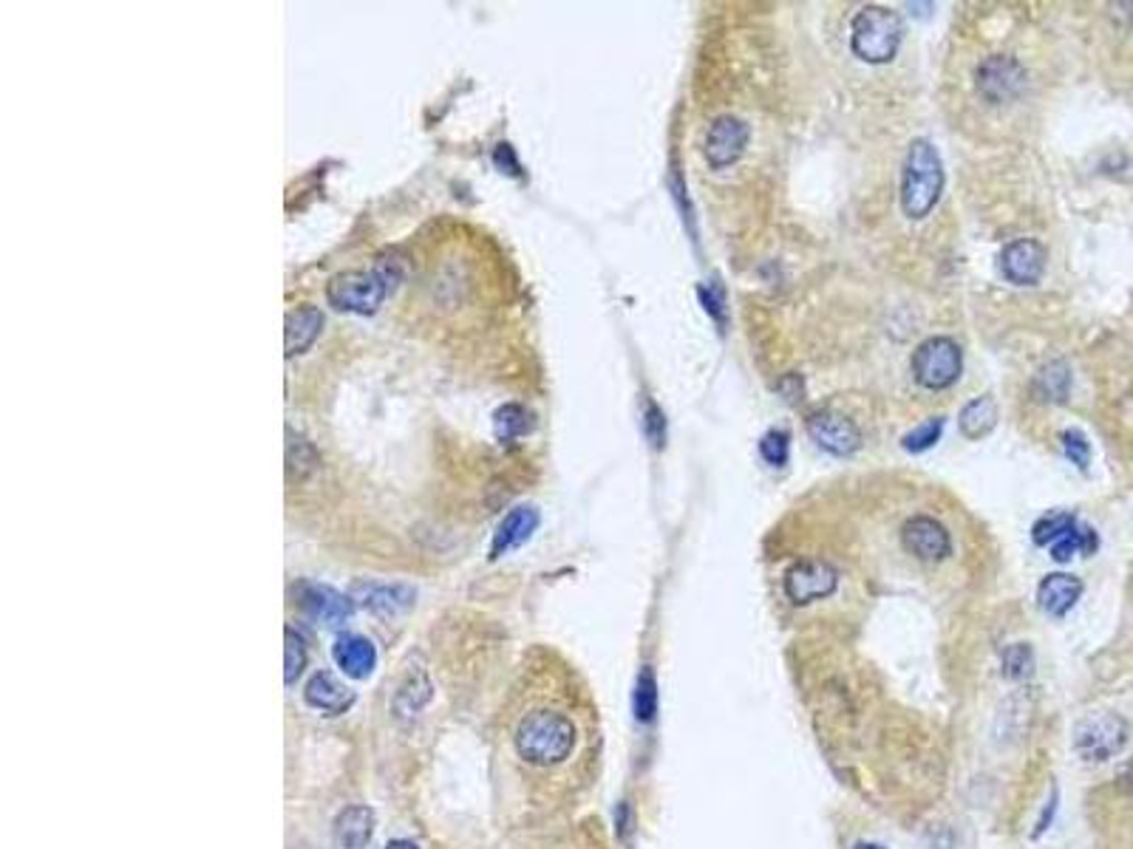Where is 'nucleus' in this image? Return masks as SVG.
<instances>
[{
    "label": "nucleus",
    "mask_w": 1133,
    "mask_h": 849,
    "mask_svg": "<svg viewBox=\"0 0 1133 849\" xmlns=\"http://www.w3.org/2000/svg\"><path fill=\"white\" fill-rule=\"evenodd\" d=\"M575 748V728L564 714L555 710H533L524 716L517 730V754L524 761L550 767L564 761Z\"/></svg>",
    "instance_id": "f257e3e1"
},
{
    "label": "nucleus",
    "mask_w": 1133,
    "mask_h": 849,
    "mask_svg": "<svg viewBox=\"0 0 1133 849\" xmlns=\"http://www.w3.org/2000/svg\"><path fill=\"white\" fill-rule=\"evenodd\" d=\"M943 187V165L932 142L916 140L910 145L905 162V176H901V207L907 218L930 216L941 198Z\"/></svg>",
    "instance_id": "f03ea898"
},
{
    "label": "nucleus",
    "mask_w": 1133,
    "mask_h": 849,
    "mask_svg": "<svg viewBox=\"0 0 1133 849\" xmlns=\"http://www.w3.org/2000/svg\"><path fill=\"white\" fill-rule=\"evenodd\" d=\"M905 38V23L892 9L865 7L850 23V49L859 60L872 65L890 63Z\"/></svg>",
    "instance_id": "7ed1b4c3"
},
{
    "label": "nucleus",
    "mask_w": 1133,
    "mask_h": 849,
    "mask_svg": "<svg viewBox=\"0 0 1133 849\" xmlns=\"http://www.w3.org/2000/svg\"><path fill=\"white\" fill-rule=\"evenodd\" d=\"M397 273L386 264H380L377 269H369V273H360V269H351V273L335 275L326 286V298L335 309L351 311V315H375L380 309V304L386 300V295L395 286Z\"/></svg>",
    "instance_id": "20e7f679"
},
{
    "label": "nucleus",
    "mask_w": 1133,
    "mask_h": 849,
    "mask_svg": "<svg viewBox=\"0 0 1133 849\" xmlns=\"http://www.w3.org/2000/svg\"><path fill=\"white\" fill-rule=\"evenodd\" d=\"M963 355L961 346L949 337H930L912 355V375L916 382L930 391H943L961 377Z\"/></svg>",
    "instance_id": "39448f33"
},
{
    "label": "nucleus",
    "mask_w": 1133,
    "mask_h": 849,
    "mask_svg": "<svg viewBox=\"0 0 1133 849\" xmlns=\"http://www.w3.org/2000/svg\"><path fill=\"white\" fill-rule=\"evenodd\" d=\"M1127 745V723L1116 714L1085 716L1074 730V750L1085 761H1109Z\"/></svg>",
    "instance_id": "423d86ee"
},
{
    "label": "nucleus",
    "mask_w": 1133,
    "mask_h": 849,
    "mask_svg": "<svg viewBox=\"0 0 1133 849\" xmlns=\"http://www.w3.org/2000/svg\"><path fill=\"white\" fill-rule=\"evenodd\" d=\"M839 586V572L828 561H799L785 572V595L796 606L825 601Z\"/></svg>",
    "instance_id": "0eeeda50"
},
{
    "label": "nucleus",
    "mask_w": 1133,
    "mask_h": 849,
    "mask_svg": "<svg viewBox=\"0 0 1133 849\" xmlns=\"http://www.w3.org/2000/svg\"><path fill=\"white\" fill-rule=\"evenodd\" d=\"M901 541H905V550L923 564H936L952 552V539H949L947 526L932 515H912L901 530Z\"/></svg>",
    "instance_id": "6e6552de"
},
{
    "label": "nucleus",
    "mask_w": 1133,
    "mask_h": 849,
    "mask_svg": "<svg viewBox=\"0 0 1133 849\" xmlns=\"http://www.w3.org/2000/svg\"><path fill=\"white\" fill-rule=\"evenodd\" d=\"M808 433L821 450H828L834 457H850L854 450H859L861 433L854 424V419L841 417L836 411H814L808 417Z\"/></svg>",
    "instance_id": "1a4fd4ad"
},
{
    "label": "nucleus",
    "mask_w": 1133,
    "mask_h": 849,
    "mask_svg": "<svg viewBox=\"0 0 1133 849\" xmlns=\"http://www.w3.org/2000/svg\"><path fill=\"white\" fill-rule=\"evenodd\" d=\"M1025 71L1014 58L994 54L987 58L978 69V89L989 102H1009L1023 91Z\"/></svg>",
    "instance_id": "9d476101"
},
{
    "label": "nucleus",
    "mask_w": 1133,
    "mask_h": 849,
    "mask_svg": "<svg viewBox=\"0 0 1133 849\" xmlns=\"http://www.w3.org/2000/svg\"><path fill=\"white\" fill-rule=\"evenodd\" d=\"M745 145H748V125L737 116L726 114L717 116V120L708 125L706 134V158L712 167H728L734 165L739 156L745 153Z\"/></svg>",
    "instance_id": "9b49d317"
},
{
    "label": "nucleus",
    "mask_w": 1133,
    "mask_h": 849,
    "mask_svg": "<svg viewBox=\"0 0 1133 849\" xmlns=\"http://www.w3.org/2000/svg\"><path fill=\"white\" fill-rule=\"evenodd\" d=\"M1000 269L1014 286H1034L1043 278L1045 249L1032 238H1018L1000 253Z\"/></svg>",
    "instance_id": "f8f14e48"
},
{
    "label": "nucleus",
    "mask_w": 1133,
    "mask_h": 849,
    "mask_svg": "<svg viewBox=\"0 0 1133 849\" xmlns=\"http://www.w3.org/2000/svg\"><path fill=\"white\" fill-rule=\"evenodd\" d=\"M298 603L306 615L318 623H326V626H340L355 612L351 597L340 595V592L329 590V586H318V583H304L298 590Z\"/></svg>",
    "instance_id": "ddd939ff"
},
{
    "label": "nucleus",
    "mask_w": 1133,
    "mask_h": 849,
    "mask_svg": "<svg viewBox=\"0 0 1133 849\" xmlns=\"http://www.w3.org/2000/svg\"><path fill=\"white\" fill-rule=\"evenodd\" d=\"M535 526H539V510L533 504H519V508L510 510L491 541V559L497 561L508 555V552L519 550L522 544H528L530 535L535 533Z\"/></svg>",
    "instance_id": "4468645a"
},
{
    "label": "nucleus",
    "mask_w": 1133,
    "mask_h": 849,
    "mask_svg": "<svg viewBox=\"0 0 1133 849\" xmlns=\"http://www.w3.org/2000/svg\"><path fill=\"white\" fill-rule=\"evenodd\" d=\"M1080 597H1083V581L1074 575H1065V572L1045 575L1038 586L1040 608H1043L1045 615H1051V617L1069 615Z\"/></svg>",
    "instance_id": "2eb2a0df"
},
{
    "label": "nucleus",
    "mask_w": 1133,
    "mask_h": 849,
    "mask_svg": "<svg viewBox=\"0 0 1133 849\" xmlns=\"http://www.w3.org/2000/svg\"><path fill=\"white\" fill-rule=\"evenodd\" d=\"M304 697H306V703L313 705V708L324 710V714H329V716L346 714V710L355 705V692H351V688H346V685L329 672L315 674V677L306 683Z\"/></svg>",
    "instance_id": "dca6fc26"
},
{
    "label": "nucleus",
    "mask_w": 1133,
    "mask_h": 849,
    "mask_svg": "<svg viewBox=\"0 0 1133 849\" xmlns=\"http://www.w3.org/2000/svg\"><path fill=\"white\" fill-rule=\"evenodd\" d=\"M335 663L351 679H366L377 666V652L364 634H340L335 643Z\"/></svg>",
    "instance_id": "f3484780"
},
{
    "label": "nucleus",
    "mask_w": 1133,
    "mask_h": 849,
    "mask_svg": "<svg viewBox=\"0 0 1133 849\" xmlns=\"http://www.w3.org/2000/svg\"><path fill=\"white\" fill-rule=\"evenodd\" d=\"M355 597L377 615H400L415 603V590H408L402 583H360Z\"/></svg>",
    "instance_id": "a211bd4d"
},
{
    "label": "nucleus",
    "mask_w": 1133,
    "mask_h": 849,
    "mask_svg": "<svg viewBox=\"0 0 1133 849\" xmlns=\"http://www.w3.org/2000/svg\"><path fill=\"white\" fill-rule=\"evenodd\" d=\"M320 326H324V315H320L318 306H300V309L289 311L287 329H284V349H287V357L304 355V351L318 340Z\"/></svg>",
    "instance_id": "6ab92c4d"
},
{
    "label": "nucleus",
    "mask_w": 1133,
    "mask_h": 849,
    "mask_svg": "<svg viewBox=\"0 0 1133 849\" xmlns=\"http://www.w3.org/2000/svg\"><path fill=\"white\" fill-rule=\"evenodd\" d=\"M375 832V812L364 805H351L335 818V841L344 849H364Z\"/></svg>",
    "instance_id": "aec40b11"
},
{
    "label": "nucleus",
    "mask_w": 1133,
    "mask_h": 849,
    "mask_svg": "<svg viewBox=\"0 0 1133 849\" xmlns=\"http://www.w3.org/2000/svg\"><path fill=\"white\" fill-rule=\"evenodd\" d=\"M958 424H961V433L967 439H981L992 433V428L998 424V406H994L992 397H978V400L967 402L961 417H958Z\"/></svg>",
    "instance_id": "412c9836"
},
{
    "label": "nucleus",
    "mask_w": 1133,
    "mask_h": 849,
    "mask_svg": "<svg viewBox=\"0 0 1133 849\" xmlns=\"http://www.w3.org/2000/svg\"><path fill=\"white\" fill-rule=\"evenodd\" d=\"M493 428H497V437L502 442H513V439L528 437L533 431V413L519 402H508L493 413Z\"/></svg>",
    "instance_id": "4be33fe9"
},
{
    "label": "nucleus",
    "mask_w": 1133,
    "mask_h": 849,
    "mask_svg": "<svg viewBox=\"0 0 1133 849\" xmlns=\"http://www.w3.org/2000/svg\"><path fill=\"white\" fill-rule=\"evenodd\" d=\"M632 705H635L637 723L650 725L657 716V679L655 674H652V668H643V672L637 674Z\"/></svg>",
    "instance_id": "5701e85b"
},
{
    "label": "nucleus",
    "mask_w": 1133,
    "mask_h": 849,
    "mask_svg": "<svg viewBox=\"0 0 1133 849\" xmlns=\"http://www.w3.org/2000/svg\"><path fill=\"white\" fill-rule=\"evenodd\" d=\"M431 683L426 679V674H417V677L408 679L406 685L400 688V694H397L395 699V714L400 716H415L417 710L422 708V705L431 699Z\"/></svg>",
    "instance_id": "b1692460"
},
{
    "label": "nucleus",
    "mask_w": 1133,
    "mask_h": 849,
    "mask_svg": "<svg viewBox=\"0 0 1133 849\" xmlns=\"http://www.w3.org/2000/svg\"><path fill=\"white\" fill-rule=\"evenodd\" d=\"M1071 386V371L1065 362H1049L1038 375V391L1043 393V400L1063 402L1065 393H1069Z\"/></svg>",
    "instance_id": "393cba45"
},
{
    "label": "nucleus",
    "mask_w": 1133,
    "mask_h": 849,
    "mask_svg": "<svg viewBox=\"0 0 1133 849\" xmlns=\"http://www.w3.org/2000/svg\"><path fill=\"white\" fill-rule=\"evenodd\" d=\"M1076 524V519L1071 513H1049L1043 515V519L1034 524L1032 535H1034V544L1038 546H1051L1058 539H1063L1065 533H1069L1071 526Z\"/></svg>",
    "instance_id": "a878e982"
},
{
    "label": "nucleus",
    "mask_w": 1133,
    "mask_h": 849,
    "mask_svg": "<svg viewBox=\"0 0 1133 849\" xmlns=\"http://www.w3.org/2000/svg\"><path fill=\"white\" fill-rule=\"evenodd\" d=\"M1034 672V652L1029 643H1012L1003 652V674L1009 679H1025Z\"/></svg>",
    "instance_id": "bb28decb"
},
{
    "label": "nucleus",
    "mask_w": 1133,
    "mask_h": 849,
    "mask_svg": "<svg viewBox=\"0 0 1133 849\" xmlns=\"http://www.w3.org/2000/svg\"><path fill=\"white\" fill-rule=\"evenodd\" d=\"M941 431H943V419L932 417V419H927V422L918 424V428H912V431L907 433L901 442H905V450H910V453H923V450H930L932 444L941 439Z\"/></svg>",
    "instance_id": "cd10ccee"
},
{
    "label": "nucleus",
    "mask_w": 1133,
    "mask_h": 849,
    "mask_svg": "<svg viewBox=\"0 0 1133 849\" xmlns=\"http://www.w3.org/2000/svg\"><path fill=\"white\" fill-rule=\"evenodd\" d=\"M287 659H284V683L293 685L306 668V641L298 632L287 628Z\"/></svg>",
    "instance_id": "c85d7f7f"
},
{
    "label": "nucleus",
    "mask_w": 1133,
    "mask_h": 849,
    "mask_svg": "<svg viewBox=\"0 0 1133 849\" xmlns=\"http://www.w3.org/2000/svg\"><path fill=\"white\" fill-rule=\"evenodd\" d=\"M759 453L770 468H785L790 453V437L785 431H768L759 442Z\"/></svg>",
    "instance_id": "c756f323"
},
{
    "label": "nucleus",
    "mask_w": 1133,
    "mask_h": 849,
    "mask_svg": "<svg viewBox=\"0 0 1133 849\" xmlns=\"http://www.w3.org/2000/svg\"><path fill=\"white\" fill-rule=\"evenodd\" d=\"M1063 450H1065V457L1071 459V462L1076 464L1080 470L1089 468L1091 462V444L1089 439L1083 437L1080 431H1065L1063 433Z\"/></svg>",
    "instance_id": "7c9ffc66"
},
{
    "label": "nucleus",
    "mask_w": 1133,
    "mask_h": 849,
    "mask_svg": "<svg viewBox=\"0 0 1133 849\" xmlns=\"http://www.w3.org/2000/svg\"><path fill=\"white\" fill-rule=\"evenodd\" d=\"M701 295H703V304H706L708 315H714L719 324H723V295H719L717 286H708V291L703 289Z\"/></svg>",
    "instance_id": "2f4dec72"
},
{
    "label": "nucleus",
    "mask_w": 1133,
    "mask_h": 849,
    "mask_svg": "<svg viewBox=\"0 0 1133 849\" xmlns=\"http://www.w3.org/2000/svg\"><path fill=\"white\" fill-rule=\"evenodd\" d=\"M646 428H650V437L655 439V444H661V439H663V413L657 411L655 406H650V413H646Z\"/></svg>",
    "instance_id": "473e14b6"
},
{
    "label": "nucleus",
    "mask_w": 1133,
    "mask_h": 849,
    "mask_svg": "<svg viewBox=\"0 0 1133 849\" xmlns=\"http://www.w3.org/2000/svg\"><path fill=\"white\" fill-rule=\"evenodd\" d=\"M1054 812H1058V790L1051 792V801H1049V807H1045V810H1043V816H1040L1038 830H1034V838H1040V836H1043L1045 830H1049V825H1051V818H1054Z\"/></svg>",
    "instance_id": "72a5a7b5"
},
{
    "label": "nucleus",
    "mask_w": 1133,
    "mask_h": 849,
    "mask_svg": "<svg viewBox=\"0 0 1133 849\" xmlns=\"http://www.w3.org/2000/svg\"><path fill=\"white\" fill-rule=\"evenodd\" d=\"M617 830H621V836H626V830H630V807L621 805V810H617Z\"/></svg>",
    "instance_id": "f704fd0d"
},
{
    "label": "nucleus",
    "mask_w": 1133,
    "mask_h": 849,
    "mask_svg": "<svg viewBox=\"0 0 1133 849\" xmlns=\"http://www.w3.org/2000/svg\"><path fill=\"white\" fill-rule=\"evenodd\" d=\"M386 849H417L411 841H391Z\"/></svg>",
    "instance_id": "c9c22d12"
},
{
    "label": "nucleus",
    "mask_w": 1133,
    "mask_h": 849,
    "mask_svg": "<svg viewBox=\"0 0 1133 849\" xmlns=\"http://www.w3.org/2000/svg\"><path fill=\"white\" fill-rule=\"evenodd\" d=\"M854 849H885L881 843H856Z\"/></svg>",
    "instance_id": "e433bc0d"
}]
</instances>
